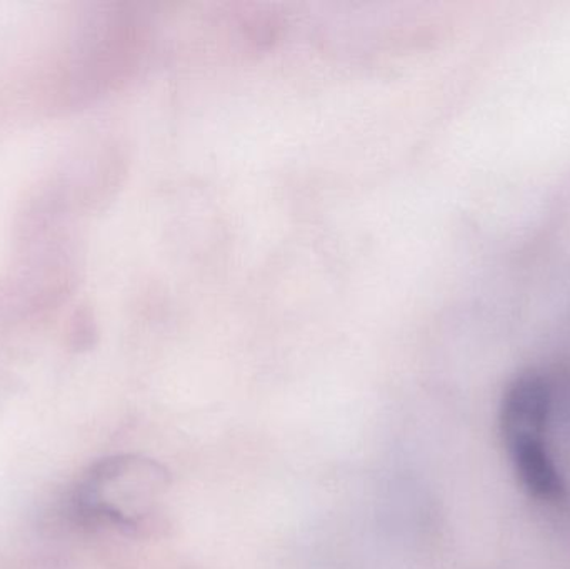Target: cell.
<instances>
[{
    "instance_id": "1",
    "label": "cell",
    "mask_w": 570,
    "mask_h": 569,
    "mask_svg": "<svg viewBox=\"0 0 570 569\" xmlns=\"http://www.w3.org/2000/svg\"><path fill=\"white\" fill-rule=\"evenodd\" d=\"M169 488L170 474L163 464L134 454L110 457L83 474L67 511L80 527L146 537L163 524L160 507Z\"/></svg>"
},
{
    "instance_id": "2",
    "label": "cell",
    "mask_w": 570,
    "mask_h": 569,
    "mask_svg": "<svg viewBox=\"0 0 570 569\" xmlns=\"http://www.w3.org/2000/svg\"><path fill=\"white\" fill-rule=\"evenodd\" d=\"M552 391L539 374H522L505 391L501 406V431L505 447L519 441L544 440L551 416Z\"/></svg>"
},
{
    "instance_id": "3",
    "label": "cell",
    "mask_w": 570,
    "mask_h": 569,
    "mask_svg": "<svg viewBox=\"0 0 570 569\" xmlns=\"http://www.w3.org/2000/svg\"><path fill=\"white\" fill-rule=\"evenodd\" d=\"M515 474L531 497L558 501L564 494V481L544 440L519 441L508 447Z\"/></svg>"
}]
</instances>
